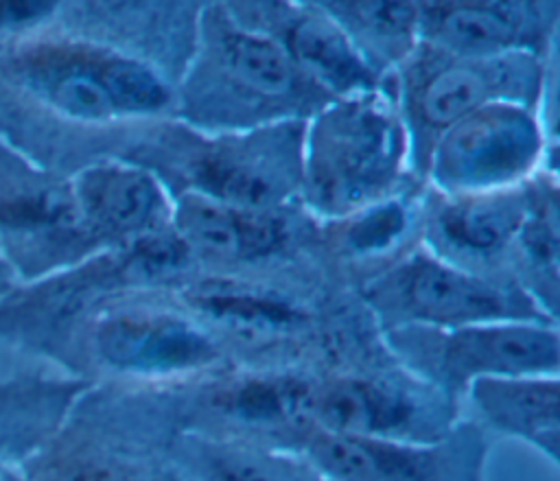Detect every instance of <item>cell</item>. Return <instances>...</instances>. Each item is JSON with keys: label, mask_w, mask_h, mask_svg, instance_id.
Masks as SVG:
<instances>
[{"label": "cell", "mask_w": 560, "mask_h": 481, "mask_svg": "<svg viewBox=\"0 0 560 481\" xmlns=\"http://www.w3.org/2000/svg\"><path fill=\"white\" fill-rule=\"evenodd\" d=\"M392 337L448 394L466 391L481 378L558 376L560 367V337L551 321L508 319L451 330L400 326Z\"/></svg>", "instance_id": "obj_5"}, {"label": "cell", "mask_w": 560, "mask_h": 481, "mask_svg": "<svg viewBox=\"0 0 560 481\" xmlns=\"http://www.w3.org/2000/svg\"><path fill=\"white\" fill-rule=\"evenodd\" d=\"M190 308L243 335L271 337L304 324V313L289 300L232 282H208L186 295Z\"/></svg>", "instance_id": "obj_19"}, {"label": "cell", "mask_w": 560, "mask_h": 481, "mask_svg": "<svg viewBox=\"0 0 560 481\" xmlns=\"http://www.w3.org/2000/svg\"><path fill=\"white\" fill-rule=\"evenodd\" d=\"M409 155L400 112L381 90L330 98L304 122L300 195L319 216L343 221L387 199Z\"/></svg>", "instance_id": "obj_2"}, {"label": "cell", "mask_w": 560, "mask_h": 481, "mask_svg": "<svg viewBox=\"0 0 560 481\" xmlns=\"http://www.w3.org/2000/svg\"><path fill=\"white\" fill-rule=\"evenodd\" d=\"M112 52L55 50L33 70L37 87L55 107L81 120H112L120 116L109 87L107 63Z\"/></svg>", "instance_id": "obj_17"}, {"label": "cell", "mask_w": 560, "mask_h": 481, "mask_svg": "<svg viewBox=\"0 0 560 481\" xmlns=\"http://www.w3.org/2000/svg\"><path fill=\"white\" fill-rule=\"evenodd\" d=\"M479 415L497 431L538 448L551 464L560 442L558 376L481 378L466 387Z\"/></svg>", "instance_id": "obj_15"}, {"label": "cell", "mask_w": 560, "mask_h": 481, "mask_svg": "<svg viewBox=\"0 0 560 481\" xmlns=\"http://www.w3.org/2000/svg\"><path fill=\"white\" fill-rule=\"evenodd\" d=\"M529 210V188L442 195L433 212L438 241L457 254L490 258L512 247Z\"/></svg>", "instance_id": "obj_16"}, {"label": "cell", "mask_w": 560, "mask_h": 481, "mask_svg": "<svg viewBox=\"0 0 560 481\" xmlns=\"http://www.w3.org/2000/svg\"><path fill=\"white\" fill-rule=\"evenodd\" d=\"M521 256V269L525 271L527 293L540 304V308L556 319L558 297V206L556 186L529 188V210L512 243Z\"/></svg>", "instance_id": "obj_21"}, {"label": "cell", "mask_w": 560, "mask_h": 481, "mask_svg": "<svg viewBox=\"0 0 560 481\" xmlns=\"http://www.w3.org/2000/svg\"><path fill=\"white\" fill-rule=\"evenodd\" d=\"M313 383L298 376H258L245 378L217 400L228 415L258 426H298L311 424Z\"/></svg>", "instance_id": "obj_20"}, {"label": "cell", "mask_w": 560, "mask_h": 481, "mask_svg": "<svg viewBox=\"0 0 560 481\" xmlns=\"http://www.w3.org/2000/svg\"><path fill=\"white\" fill-rule=\"evenodd\" d=\"M195 455L208 481H330L306 459H289L241 444H199Z\"/></svg>", "instance_id": "obj_22"}, {"label": "cell", "mask_w": 560, "mask_h": 481, "mask_svg": "<svg viewBox=\"0 0 560 481\" xmlns=\"http://www.w3.org/2000/svg\"><path fill=\"white\" fill-rule=\"evenodd\" d=\"M553 17V2H422L418 44L468 59L540 57Z\"/></svg>", "instance_id": "obj_9"}, {"label": "cell", "mask_w": 560, "mask_h": 481, "mask_svg": "<svg viewBox=\"0 0 560 481\" xmlns=\"http://www.w3.org/2000/svg\"><path fill=\"white\" fill-rule=\"evenodd\" d=\"M304 122L282 120L217 133L188 162V190L236 208L276 212L302 190Z\"/></svg>", "instance_id": "obj_7"}, {"label": "cell", "mask_w": 560, "mask_h": 481, "mask_svg": "<svg viewBox=\"0 0 560 481\" xmlns=\"http://www.w3.org/2000/svg\"><path fill=\"white\" fill-rule=\"evenodd\" d=\"M542 77L538 55L468 59L418 44L407 59L398 109L411 155L420 151L422 162L444 129L483 105L514 101L536 107Z\"/></svg>", "instance_id": "obj_4"}, {"label": "cell", "mask_w": 560, "mask_h": 481, "mask_svg": "<svg viewBox=\"0 0 560 481\" xmlns=\"http://www.w3.org/2000/svg\"><path fill=\"white\" fill-rule=\"evenodd\" d=\"M311 426L370 439L431 442L442 437L431 424L429 409L407 387L365 376H341L317 385Z\"/></svg>", "instance_id": "obj_11"}, {"label": "cell", "mask_w": 560, "mask_h": 481, "mask_svg": "<svg viewBox=\"0 0 560 481\" xmlns=\"http://www.w3.org/2000/svg\"><path fill=\"white\" fill-rule=\"evenodd\" d=\"M372 304L394 328L451 330L488 321H551L521 286L494 282L451 262L433 249H418L363 286Z\"/></svg>", "instance_id": "obj_3"}, {"label": "cell", "mask_w": 560, "mask_h": 481, "mask_svg": "<svg viewBox=\"0 0 560 481\" xmlns=\"http://www.w3.org/2000/svg\"><path fill=\"white\" fill-rule=\"evenodd\" d=\"M50 2H0V22H26L46 15Z\"/></svg>", "instance_id": "obj_24"}, {"label": "cell", "mask_w": 560, "mask_h": 481, "mask_svg": "<svg viewBox=\"0 0 560 481\" xmlns=\"http://www.w3.org/2000/svg\"><path fill=\"white\" fill-rule=\"evenodd\" d=\"M343 245L350 254H378L389 249L407 230L409 210L405 201L387 197L343 219Z\"/></svg>", "instance_id": "obj_23"}, {"label": "cell", "mask_w": 560, "mask_h": 481, "mask_svg": "<svg viewBox=\"0 0 560 481\" xmlns=\"http://www.w3.org/2000/svg\"><path fill=\"white\" fill-rule=\"evenodd\" d=\"M171 227L188 249L219 258H262L280 249L287 238L276 212L236 208L195 190L173 199Z\"/></svg>", "instance_id": "obj_13"}, {"label": "cell", "mask_w": 560, "mask_h": 481, "mask_svg": "<svg viewBox=\"0 0 560 481\" xmlns=\"http://www.w3.org/2000/svg\"><path fill=\"white\" fill-rule=\"evenodd\" d=\"M477 435L398 442L311 431L306 461L330 481H477Z\"/></svg>", "instance_id": "obj_8"}, {"label": "cell", "mask_w": 560, "mask_h": 481, "mask_svg": "<svg viewBox=\"0 0 560 481\" xmlns=\"http://www.w3.org/2000/svg\"><path fill=\"white\" fill-rule=\"evenodd\" d=\"M545 155L536 107L514 101L483 105L444 129L422 164L440 195L521 186Z\"/></svg>", "instance_id": "obj_6"}, {"label": "cell", "mask_w": 560, "mask_h": 481, "mask_svg": "<svg viewBox=\"0 0 560 481\" xmlns=\"http://www.w3.org/2000/svg\"><path fill=\"white\" fill-rule=\"evenodd\" d=\"M96 348L107 365L142 376L190 374L221 361V350L203 326L153 308L103 319Z\"/></svg>", "instance_id": "obj_10"}, {"label": "cell", "mask_w": 560, "mask_h": 481, "mask_svg": "<svg viewBox=\"0 0 560 481\" xmlns=\"http://www.w3.org/2000/svg\"><path fill=\"white\" fill-rule=\"evenodd\" d=\"M265 31L243 24L230 7H210L199 24L197 55L182 87V112L201 129L247 131L304 120L326 101Z\"/></svg>", "instance_id": "obj_1"}, {"label": "cell", "mask_w": 560, "mask_h": 481, "mask_svg": "<svg viewBox=\"0 0 560 481\" xmlns=\"http://www.w3.org/2000/svg\"><path fill=\"white\" fill-rule=\"evenodd\" d=\"M374 68V59L407 61L418 46L416 2H317ZM376 70V68H374ZM378 72V70H376Z\"/></svg>", "instance_id": "obj_18"}, {"label": "cell", "mask_w": 560, "mask_h": 481, "mask_svg": "<svg viewBox=\"0 0 560 481\" xmlns=\"http://www.w3.org/2000/svg\"><path fill=\"white\" fill-rule=\"evenodd\" d=\"M278 11L280 31L269 35L326 96L348 98L378 90V72L317 2L278 7Z\"/></svg>", "instance_id": "obj_12"}, {"label": "cell", "mask_w": 560, "mask_h": 481, "mask_svg": "<svg viewBox=\"0 0 560 481\" xmlns=\"http://www.w3.org/2000/svg\"><path fill=\"white\" fill-rule=\"evenodd\" d=\"M81 214L98 230L144 236L171 225L173 199L153 171L136 164H101L77 181Z\"/></svg>", "instance_id": "obj_14"}]
</instances>
